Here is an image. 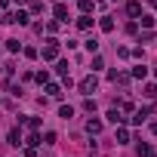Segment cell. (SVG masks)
Here are the masks:
<instances>
[{
    "instance_id": "obj_31",
    "label": "cell",
    "mask_w": 157,
    "mask_h": 157,
    "mask_svg": "<svg viewBox=\"0 0 157 157\" xmlns=\"http://www.w3.org/2000/svg\"><path fill=\"white\" fill-rule=\"evenodd\" d=\"M148 3H151V6H154V10H157V0H148Z\"/></svg>"
},
{
    "instance_id": "obj_26",
    "label": "cell",
    "mask_w": 157,
    "mask_h": 157,
    "mask_svg": "<svg viewBox=\"0 0 157 157\" xmlns=\"http://www.w3.org/2000/svg\"><path fill=\"white\" fill-rule=\"evenodd\" d=\"M142 43H157V34H154V31H148V34H142Z\"/></svg>"
},
{
    "instance_id": "obj_19",
    "label": "cell",
    "mask_w": 157,
    "mask_h": 157,
    "mask_svg": "<svg viewBox=\"0 0 157 157\" xmlns=\"http://www.w3.org/2000/svg\"><path fill=\"white\" fill-rule=\"evenodd\" d=\"M139 19H142V28H154V19H151V16H148V13H142V16H139Z\"/></svg>"
},
{
    "instance_id": "obj_27",
    "label": "cell",
    "mask_w": 157,
    "mask_h": 157,
    "mask_svg": "<svg viewBox=\"0 0 157 157\" xmlns=\"http://www.w3.org/2000/svg\"><path fill=\"white\" fill-rule=\"evenodd\" d=\"M83 111H90V114H93V111H96V102H93V99H86V102H83Z\"/></svg>"
},
{
    "instance_id": "obj_12",
    "label": "cell",
    "mask_w": 157,
    "mask_h": 157,
    "mask_svg": "<svg viewBox=\"0 0 157 157\" xmlns=\"http://www.w3.org/2000/svg\"><path fill=\"white\" fill-rule=\"evenodd\" d=\"M148 114H151V108H139V111H136V117H132V123H142V120H148Z\"/></svg>"
},
{
    "instance_id": "obj_24",
    "label": "cell",
    "mask_w": 157,
    "mask_h": 157,
    "mask_svg": "<svg viewBox=\"0 0 157 157\" xmlns=\"http://www.w3.org/2000/svg\"><path fill=\"white\" fill-rule=\"evenodd\" d=\"M56 71H59L62 77H68V62H56Z\"/></svg>"
},
{
    "instance_id": "obj_20",
    "label": "cell",
    "mask_w": 157,
    "mask_h": 157,
    "mask_svg": "<svg viewBox=\"0 0 157 157\" xmlns=\"http://www.w3.org/2000/svg\"><path fill=\"white\" fill-rule=\"evenodd\" d=\"M83 46H86V49H90V52H99V40H96V37H90V40H86V43H83Z\"/></svg>"
},
{
    "instance_id": "obj_14",
    "label": "cell",
    "mask_w": 157,
    "mask_h": 157,
    "mask_svg": "<svg viewBox=\"0 0 157 157\" xmlns=\"http://www.w3.org/2000/svg\"><path fill=\"white\" fill-rule=\"evenodd\" d=\"M142 96H145V99H157V83H148V86L142 90Z\"/></svg>"
},
{
    "instance_id": "obj_22",
    "label": "cell",
    "mask_w": 157,
    "mask_h": 157,
    "mask_svg": "<svg viewBox=\"0 0 157 157\" xmlns=\"http://www.w3.org/2000/svg\"><path fill=\"white\" fill-rule=\"evenodd\" d=\"M77 6H80V13H90L93 10V0H77Z\"/></svg>"
},
{
    "instance_id": "obj_4",
    "label": "cell",
    "mask_w": 157,
    "mask_h": 157,
    "mask_svg": "<svg viewBox=\"0 0 157 157\" xmlns=\"http://www.w3.org/2000/svg\"><path fill=\"white\" fill-rule=\"evenodd\" d=\"M126 13H129V19H139V16H142V3H139V0H129V3H126Z\"/></svg>"
},
{
    "instance_id": "obj_10",
    "label": "cell",
    "mask_w": 157,
    "mask_h": 157,
    "mask_svg": "<svg viewBox=\"0 0 157 157\" xmlns=\"http://www.w3.org/2000/svg\"><path fill=\"white\" fill-rule=\"evenodd\" d=\"M77 28H83V31H90V28H93V19H90V16L83 13L80 19H77Z\"/></svg>"
},
{
    "instance_id": "obj_32",
    "label": "cell",
    "mask_w": 157,
    "mask_h": 157,
    "mask_svg": "<svg viewBox=\"0 0 157 157\" xmlns=\"http://www.w3.org/2000/svg\"><path fill=\"white\" fill-rule=\"evenodd\" d=\"M16 3H28V0H16Z\"/></svg>"
},
{
    "instance_id": "obj_21",
    "label": "cell",
    "mask_w": 157,
    "mask_h": 157,
    "mask_svg": "<svg viewBox=\"0 0 157 157\" xmlns=\"http://www.w3.org/2000/svg\"><path fill=\"white\" fill-rule=\"evenodd\" d=\"M19 120H25L31 129H37V126H40V117H19Z\"/></svg>"
},
{
    "instance_id": "obj_28",
    "label": "cell",
    "mask_w": 157,
    "mask_h": 157,
    "mask_svg": "<svg viewBox=\"0 0 157 157\" xmlns=\"http://www.w3.org/2000/svg\"><path fill=\"white\" fill-rule=\"evenodd\" d=\"M43 145H56V132H46L43 136Z\"/></svg>"
},
{
    "instance_id": "obj_6",
    "label": "cell",
    "mask_w": 157,
    "mask_h": 157,
    "mask_svg": "<svg viewBox=\"0 0 157 157\" xmlns=\"http://www.w3.org/2000/svg\"><path fill=\"white\" fill-rule=\"evenodd\" d=\"M105 117H108V123H114V126H117V123H123V111H120V108H111Z\"/></svg>"
},
{
    "instance_id": "obj_33",
    "label": "cell",
    "mask_w": 157,
    "mask_h": 157,
    "mask_svg": "<svg viewBox=\"0 0 157 157\" xmlns=\"http://www.w3.org/2000/svg\"><path fill=\"white\" fill-rule=\"evenodd\" d=\"M154 77H157V68H154Z\"/></svg>"
},
{
    "instance_id": "obj_17",
    "label": "cell",
    "mask_w": 157,
    "mask_h": 157,
    "mask_svg": "<svg viewBox=\"0 0 157 157\" xmlns=\"http://www.w3.org/2000/svg\"><path fill=\"white\" fill-rule=\"evenodd\" d=\"M59 117H65V120L74 117V108H71V105H62V108H59Z\"/></svg>"
},
{
    "instance_id": "obj_11",
    "label": "cell",
    "mask_w": 157,
    "mask_h": 157,
    "mask_svg": "<svg viewBox=\"0 0 157 157\" xmlns=\"http://www.w3.org/2000/svg\"><path fill=\"white\" fill-rule=\"evenodd\" d=\"M46 93H49V99H62V86H59V83H49Z\"/></svg>"
},
{
    "instance_id": "obj_7",
    "label": "cell",
    "mask_w": 157,
    "mask_h": 157,
    "mask_svg": "<svg viewBox=\"0 0 157 157\" xmlns=\"http://www.w3.org/2000/svg\"><path fill=\"white\" fill-rule=\"evenodd\" d=\"M129 77H136V80H145V77H148V68H145V65H136Z\"/></svg>"
},
{
    "instance_id": "obj_16",
    "label": "cell",
    "mask_w": 157,
    "mask_h": 157,
    "mask_svg": "<svg viewBox=\"0 0 157 157\" xmlns=\"http://www.w3.org/2000/svg\"><path fill=\"white\" fill-rule=\"evenodd\" d=\"M6 93H10V96H22V86H16L13 80H6Z\"/></svg>"
},
{
    "instance_id": "obj_9",
    "label": "cell",
    "mask_w": 157,
    "mask_h": 157,
    "mask_svg": "<svg viewBox=\"0 0 157 157\" xmlns=\"http://www.w3.org/2000/svg\"><path fill=\"white\" fill-rule=\"evenodd\" d=\"M139 157H157V154H154V148H151V145L139 142Z\"/></svg>"
},
{
    "instance_id": "obj_30",
    "label": "cell",
    "mask_w": 157,
    "mask_h": 157,
    "mask_svg": "<svg viewBox=\"0 0 157 157\" xmlns=\"http://www.w3.org/2000/svg\"><path fill=\"white\" fill-rule=\"evenodd\" d=\"M151 132H154V136H157V123H151Z\"/></svg>"
},
{
    "instance_id": "obj_15",
    "label": "cell",
    "mask_w": 157,
    "mask_h": 157,
    "mask_svg": "<svg viewBox=\"0 0 157 157\" xmlns=\"http://www.w3.org/2000/svg\"><path fill=\"white\" fill-rule=\"evenodd\" d=\"M99 28H102V31H114V19H111V16H105V19L99 22Z\"/></svg>"
},
{
    "instance_id": "obj_2",
    "label": "cell",
    "mask_w": 157,
    "mask_h": 157,
    "mask_svg": "<svg viewBox=\"0 0 157 157\" xmlns=\"http://www.w3.org/2000/svg\"><path fill=\"white\" fill-rule=\"evenodd\" d=\"M28 19H31V16L19 10V13H6V16L0 19V22H6V25H28Z\"/></svg>"
},
{
    "instance_id": "obj_3",
    "label": "cell",
    "mask_w": 157,
    "mask_h": 157,
    "mask_svg": "<svg viewBox=\"0 0 157 157\" xmlns=\"http://www.w3.org/2000/svg\"><path fill=\"white\" fill-rule=\"evenodd\" d=\"M96 86H99L96 74H90V77H83V80H80V93H83V96H93V93H96Z\"/></svg>"
},
{
    "instance_id": "obj_5",
    "label": "cell",
    "mask_w": 157,
    "mask_h": 157,
    "mask_svg": "<svg viewBox=\"0 0 157 157\" xmlns=\"http://www.w3.org/2000/svg\"><path fill=\"white\" fill-rule=\"evenodd\" d=\"M52 16H56L59 22H68V6H65V3H56V6H52Z\"/></svg>"
},
{
    "instance_id": "obj_8",
    "label": "cell",
    "mask_w": 157,
    "mask_h": 157,
    "mask_svg": "<svg viewBox=\"0 0 157 157\" xmlns=\"http://www.w3.org/2000/svg\"><path fill=\"white\" fill-rule=\"evenodd\" d=\"M86 132H90V136H99V132H102V120H90V123H86Z\"/></svg>"
},
{
    "instance_id": "obj_1",
    "label": "cell",
    "mask_w": 157,
    "mask_h": 157,
    "mask_svg": "<svg viewBox=\"0 0 157 157\" xmlns=\"http://www.w3.org/2000/svg\"><path fill=\"white\" fill-rule=\"evenodd\" d=\"M40 56H43V62H56V59H59V40H56V37H49V40H46V46L40 49Z\"/></svg>"
},
{
    "instance_id": "obj_18",
    "label": "cell",
    "mask_w": 157,
    "mask_h": 157,
    "mask_svg": "<svg viewBox=\"0 0 157 157\" xmlns=\"http://www.w3.org/2000/svg\"><path fill=\"white\" fill-rule=\"evenodd\" d=\"M126 142H129V132L120 126V129H117V145H126Z\"/></svg>"
},
{
    "instance_id": "obj_29",
    "label": "cell",
    "mask_w": 157,
    "mask_h": 157,
    "mask_svg": "<svg viewBox=\"0 0 157 157\" xmlns=\"http://www.w3.org/2000/svg\"><path fill=\"white\" fill-rule=\"evenodd\" d=\"M25 157H40V154H37V148H31V145H28V148H25Z\"/></svg>"
},
{
    "instance_id": "obj_13",
    "label": "cell",
    "mask_w": 157,
    "mask_h": 157,
    "mask_svg": "<svg viewBox=\"0 0 157 157\" xmlns=\"http://www.w3.org/2000/svg\"><path fill=\"white\" fill-rule=\"evenodd\" d=\"M10 145H13V148L22 145V132H19V129H10Z\"/></svg>"
},
{
    "instance_id": "obj_25",
    "label": "cell",
    "mask_w": 157,
    "mask_h": 157,
    "mask_svg": "<svg viewBox=\"0 0 157 157\" xmlns=\"http://www.w3.org/2000/svg\"><path fill=\"white\" fill-rule=\"evenodd\" d=\"M25 145H31V148H37V145H40V136H37V132H31V136H28V142H25Z\"/></svg>"
},
{
    "instance_id": "obj_23",
    "label": "cell",
    "mask_w": 157,
    "mask_h": 157,
    "mask_svg": "<svg viewBox=\"0 0 157 157\" xmlns=\"http://www.w3.org/2000/svg\"><path fill=\"white\" fill-rule=\"evenodd\" d=\"M6 49H10V52H19L22 43H19V40H6Z\"/></svg>"
}]
</instances>
